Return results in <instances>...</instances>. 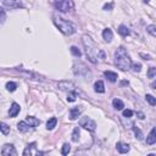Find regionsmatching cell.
Listing matches in <instances>:
<instances>
[{
    "instance_id": "obj_12",
    "label": "cell",
    "mask_w": 156,
    "mask_h": 156,
    "mask_svg": "<svg viewBox=\"0 0 156 156\" xmlns=\"http://www.w3.org/2000/svg\"><path fill=\"white\" fill-rule=\"evenodd\" d=\"M116 149L121 152V154H126V152H128L129 151V145L128 144H126V143H122V142H118L117 144H116Z\"/></svg>"
},
{
    "instance_id": "obj_26",
    "label": "cell",
    "mask_w": 156,
    "mask_h": 156,
    "mask_svg": "<svg viewBox=\"0 0 156 156\" xmlns=\"http://www.w3.org/2000/svg\"><path fill=\"white\" fill-rule=\"evenodd\" d=\"M16 88H17L16 83H14V82H8V83H6V89H8L9 91H15Z\"/></svg>"
},
{
    "instance_id": "obj_19",
    "label": "cell",
    "mask_w": 156,
    "mask_h": 156,
    "mask_svg": "<svg viewBox=\"0 0 156 156\" xmlns=\"http://www.w3.org/2000/svg\"><path fill=\"white\" fill-rule=\"evenodd\" d=\"M118 33H119L122 37H127V36H129V29H128L126 26L121 24V26L118 27Z\"/></svg>"
},
{
    "instance_id": "obj_14",
    "label": "cell",
    "mask_w": 156,
    "mask_h": 156,
    "mask_svg": "<svg viewBox=\"0 0 156 156\" xmlns=\"http://www.w3.org/2000/svg\"><path fill=\"white\" fill-rule=\"evenodd\" d=\"M17 128H18V131L20 132H22V133H26V132H28L30 128H32V127H30L29 126V124L26 122V121H22V122H20L18 124H17Z\"/></svg>"
},
{
    "instance_id": "obj_24",
    "label": "cell",
    "mask_w": 156,
    "mask_h": 156,
    "mask_svg": "<svg viewBox=\"0 0 156 156\" xmlns=\"http://www.w3.org/2000/svg\"><path fill=\"white\" fill-rule=\"evenodd\" d=\"M78 139H79V127H76L73 129V133H72V140L78 142Z\"/></svg>"
},
{
    "instance_id": "obj_21",
    "label": "cell",
    "mask_w": 156,
    "mask_h": 156,
    "mask_svg": "<svg viewBox=\"0 0 156 156\" xmlns=\"http://www.w3.org/2000/svg\"><path fill=\"white\" fill-rule=\"evenodd\" d=\"M56 123H57V119H56L55 117L50 118V119L48 121V123H46V128H48V129H53V128L56 126Z\"/></svg>"
},
{
    "instance_id": "obj_16",
    "label": "cell",
    "mask_w": 156,
    "mask_h": 156,
    "mask_svg": "<svg viewBox=\"0 0 156 156\" xmlns=\"http://www.w3.org/2000/svg\"><path fill=\"white\" fill-rule=\"evenodd\" d=\"M103 38L105 39V42H111V40H112L113 33H112V30H111L110 28L104 29V32H103Z\"/></svg>"
},
{
    "instance_id": "obj_30",
    "label": "cell",
    "mask_w": 156,
    "mask_h": 156,
    "mask_svg": "<svg viewBox=\"0 0 156 156\" xmlns=\"http://www.w3.org/2000/svg\"><path fill=\"white\" fill-rule=\"evenodd\" d=\"M156 76V68L155 67H150L149 71H148V77L149 78H154Z\"/></svg>"
},
{
    "instance_id": "obj_23",
    "label": "cell",
    "mask_w": 156,
    "mask_h": 156,
    "mask_svg": "<svg viewBox=\"0 0 156 156\" xmlns=\"http://www.w3.org/2000/svg\"><path fill=\"white\" fill-rule=\"evenodd\" d=\"M145 99H146V101H148L151 106H155V105H156V98H154L152 95L146 94V95H145Z\"/></svg>"
},
{
    "instance_id": "obj_31",
    "label": "cell",
    "mask_w": 156,
    "mask_h": 156,
    "mask_svg": "<svg viewBox=\"0 0 156 156\" xmlns=\"http://www.w3.org/2000/svg\"><path fill=\"white\" fill-rule=\"evenodd\" d=\"M133 129H134V133H135V135L138 137V139H143V134H142L140 129H139V128H137V127H134Z\"/></svg>"
},
{
    "instance_id": "obj_36",
    "label": "cell",
    "mask_w": 156,
    "mask_h": 156,
    "mask_svg": "<svg viewBox=\"0 0 156 156\" xmlns=\"http://www.w3.org/2000/svg\"><path fill=\"white\" fill-rule=\"evenodd\" d=\"M137 116H138V118L144 119V113H143V112H138V113H137Z\"/></svg>"
},
{
    "instance_id": "obj_33",
    "label": "cell",
    "mask_w": 156,
    "mask_h": 156,
    "mask_svg": "<svg viewBox=\"0 0 156 156\" xmlns=\"http://www.w3.org/2000/svg\"><path fill=\"white\" fill-rule=\"evenodd\" d=\"M132 66H133V70H134L135 72H139V71L142 70V65H140V64H133Z\"/></svg>"
},
{
    "instance_id": "obj_9",
    "label": "cell",
    "mask_w": 156,
    "mask_h": 156,
    "mask_svg": "<svg viewBox=\"0 0 156 156\" xmlns=\"http://www.w3.org/2000/svg\"><path fill=\"white\" fill-rule=\"evenodd\" d=\"M84 107L83 106H76V107H72L70 110V118L71 119H77L78 116H81V113L83 112Z\"/></svg>"
},
{
    "instance_id": "obj_39",
    "label": "cell",
    "mask_w": 156,
    "mask_h": 156,
    "mask_svg": "<svg viewBox=\"0 0 156 156\" xmlns=\"http://www.w3.org/2000/svg\"><path fill=\"white\" fill-rule=\"evenodd\" d=\"M143 2H144V3H149V2H150V0H143Z\"/></svg>"
},
{
    "instance_id": "obj_17",
    "label": "cell",
    "mask_w": 156,
    "mask_h": 156,
    "mask_svg": "<svg viewBox=\"0 0 156 156\" xmlns=\"http://www.w3.org/2000/svg\"><path fill=\"white\" fill-rule=\"evenodd\" d=\"M104 76L110 81V82H116L117 81V78H118V76H117V73H115V72H111V71H105L104 72Z\"/></svg>"
},
{
    "instance_id": "obj_8",
    "label": "cell",
    "mask_w": 156,
    "mask_h": 156,
    "mask_svg": "<svg viewBox=\"0 0 156 156\" xmlns=\"http://www.w3.org/2000/svg\"><path fill=\"white\" fill-rule=\"evenodd\" d=\"M3 4L10 9H20L23 6L22 0H3Z\"/></svg>"
},
{
    "instance_id": "obj_5",
    "label": "cell",
    "mask_w": 156,
    "mask_h": 156,
    "mask_svg": "<svg viewBox=\"0 0 156 156\" xmlns=\"http://www.w3.org/2000/svg\"><path fill=\"white\" fill-rule=\"evenodd\" d=\"M79 124H81V127H83V128H85L90 132H94L97 129V123L89 117H83L79 121Z\"/></svg>"
},
{
    "instance_id": "obj_27",
    "label": "cell",
    "mask_w": 156,
    "mask_h": 156,
    "mask_svg": "<svg viewBox=\"0 0 156 156\" xmlns=\"http://www.w3.org/2000/svg\"><path fill=\"white\" fill-rule=\"evenodd\" d=\"M148 32L151 34V36H154V37H156V26L155 24H150V26H148Z\"/></svg>"
},
{
    "instance_id": "obj_7",
    "label": "cell",
    "mask_w": 156,
    "mask_h": 156,
    "mask_svg": "<svg viewBox=\"0 0 156 156\" xmlns=\"http://www.w3.org/2000/svg\"><path fill=\"white\" fill-rule=\"evenodd\" d=\"M3 156H17V151L12 144H5L2 149Z\"/></svg>"
},
{
    "instance_id": "obj_25",
    "label": "cell",
    "mask_w": 156,
    "mask_h": 156,
    "mask_svg": "<svg viewBox=\"0 0 156 156\" xmlns=\"http://www.w3.org/2000/svg\"><path fill=\"white\" fill-rule=\"evenodd\" d=\"M76 98H77V91L76 90H73V91H70L68 93V95H67V101H75L76 100Z\"/></svg>"
},
{
    "instance_id": "obj_28",
    "label": "cell",
    "mask_w": 156,
    "mask_h": 156,
    "mask_svg": "<svg viewBox=\"0 0 156 156\" xmlns=\"http://www.w3.org/2000/svg\"><path fill=\"white\" fill-rule=\"evenodd\" d=\"M70 150H71V148H70V144H64V146H62V149H61V154L62 155H67L68 152H70Z\"/></svg>"
},
{
    "instance_id": "obj_10",
    "label": "cell",
    "mask_w": 156,
    "mask_h": 156,
    "mask_svg": "<svg viewBox=\"0 0 156 156\" xmlns=\"http://www.w3.org/2000/svg\"><path fill=\"white\" fill-rule=\"evenodd\" d=\"M59 88L61 90H70V91H72V90H75V84L72 82L65 81V82H60L59 83Z\"/></svg>"
},
{
    "instance_id": "obj_20",
    "label": "cell",
    "mask_w": 156,
    "mask_h": 156,
    "mask_svg": "<svg viewBox=\"0 0 156 156\" xmlns=\"http://www.w3.org/2000/svg\"><path fill=\"white\" fill-rule=\"evenodd\" d=\"M112 105H113V107H115L116 110H122V109L124 107L123 101H122V100H119V99H113Z\"/></svg>"
},
{
    "instance_id": "obj_22",
    "label": "cell",
    "mask_w": 156,
    "mask_h": 156,
    "mask_svg": "<svg viewBox=\"0 0 156 156\" xmlns=\"http://www.w3.org/2000/svg\"><path fill=\"white\" fill-rule=\"evenodd\" d=\"M0 128H2V132H3V134H9L10 133V127L8 126V124L5 123V122H2V124H0Z\"/></svg>"
},
{
    "instance_id": "obj_11",
    "label": "cell",
    "mask_w": 156,
    "mask_h": 156,
    "mask_svg": "<svg viewBox=\"0 0 156 156\" xmlns=\"http://www.w3.org/2000/svg\"><path fill=\"white\" fill-rule=\"evenodd\" d=\"M156 143V127H154L151 129V132L149 133V135L146 137V144L149 145H152Z\"/></svg>"
},
{
    "instance_id": "obj_13",
    "label": "cell",
    "mask_w": 156,
    "mask_h": 156,
    "mask_svg": "<svg viewBox=\"0 0 156 156\" xmlns=\"http://www.w3.org/2000/svg\"><path fill=\"white\" fill-rule=\"evenodd\" d=\"M20 111H21L20 105H18V104H16V103H14V104L11 105V107H10L9 115H10V117H16V116L20 113Z\"/></svg>"
},
{
    "instance_id": "obj_15",
    "label": "cell",
    "mask_w": 156,
    "mask_h": 156,
    "mask_svg": "<svg viewBox=\"0 0 156 156\" xmlns=\"http://www.w3.org/2000/svg\"><path fill=\"white\" fill-rule=\"evenodd\" d=\"M26 122H27L32 128L37 127L38 124L40 123V121H39V119H37V118H36V117H33V116H28V117L26 118Z\"/></svg>"
},
{
    "instance_id": "obj_38",
    "label": "cell",
    "mask_w": 156,
    "mask_h": 156,
    "mask_svg": "<svg viewBox=\"0 0 156 156\" xmlns=\"http://www.w3.org/2000/svg\"><path fill=\"white\" fill-rule=\"evenodd\" d=\"M151 88L156 89V82H152V83H151Z\"/></svg>"
},
{
    "instance_id": "obj_37",
    "label": "cell",
    "mask_w": 156,
    "mask_h": 156,
    "mask_svg": "<svg viewBox=\"0 0 156 156\" xmlns=\"http://www.w3.org/2000/svg\"><path fill=\"white\" fill-rule=\"evenodd\" d=\"M140 56H142V57H145V60H149V59H150V56H149V55H145V54H140Z\"/></svg>"
},
{
    "instance_id": "obj_4",
    "label": "cell",
    "mask_w": 156,
    "mask_h": 156,
    "mask_svg": "<svg viewBox=\"0 0 156 156\" xmlns=\"http://www.w3.org/2000/svg\"><path fill=\"white\" fill-rule=\"evenodd\" d=\"M55 8L61 12H68L72 11L75 8V4L72 0H55Z\"/></svg>"
},
{
    "instance_id": "obj_1",
    "label": "cell",
    "mask_w": 156,
    "mask_h": 156,
    "mask_svg": "<svg viewBox=\"0 0 156 156\" xmlns=\"http://www.w3.org/2000/svg\"><path fill=\"white\" fill-rule=\"evenodd\" d=\"M83 44L85 46V54L87 57L89 59L90 62L93 64H97L98 59L104 60L105 59V53L103 50H99L98 46L95 45V43L91 40V38L89 36H83Z\"/></svg>"
},
{
    "instance_id": "obj_29",
    "label": "cell",
    "mask_w": 156,
    "mask_h": 156,
    "mask_svg": "<svg viewBox=\"0 0 156 156\" xmlns=\"http://www.w3.org/2000/svg\"><path fill=\"white\" fill-rule=\"evenodd\" d=\"M71 53L75 55V56H77V57H79L82 54H81V51H79V49L77 48V46H71Z\"/></svg>"
},
{
    "instance_id": "obj_34",
    "label": "cell",
    "mask_w": 156,
    "mask_h": 156,
    "mask_svg": "<svg viewBox=\"0 0 156 156\" xmlns=\"http://www.w3.org/2000/svg\"><path fill=\"white\" fill-rule=\"evenodd\" d=\"M112 6H113L112 4H105V5H104V10H111Z\"/></svg>"
},
{
    "instance_id": "obj_6",
    "label": "cell",
    "mask_w": 156,
    "mask_h": 156,
    "mask_svg": "<svg viewBox=\"0 0 156 156\" xmlns=\"http://www.w3.org/2000/svg\"><path fill=\"white\" fill-rule=\"evenodd\" d=\"M43 152L37 150V143H30L27 145V148L23 151V156H28V155H42Z\"/></svg>"
},
{
    "instance_id": "obj_2",
    "label": "cell",
    "mask_w": 156,
    "mask_h": 156,
    "mask_svg": "<svg viewBox=\"0 0 156 156\" xmlns=\"http://www.w3.org/2000/svg\"><path fill=\"white\" fill-rule=\"evenodd\" d=\"M115 64L122 71H127L132 66V60L123 46H119L115 53Z\"/></svg>"
},
{
    "instance_id": "obj_3",
    "label": "cell",
    "mask_w": 156,
    "mask_h": 156,
    "mask_svg": "<svg viewBox=\"0 0 156 156\" xmlns=\"http://www.w3.org/2000/svg\"><path fill=\"white\" fill-rule=\"evenodd\" d=\"M53 18H54L55 26L60 29V32H62L65 36H71V34H73L76 32V27H75V24L72 22L62 18V17H60L57 15H55Z\"/></svg>"
},
{
    "instance_id": "obj_18",
    "label": "cell",
    "mask_w": 156,
    "mask_h": 156,
    "mask_svg": "<svg viewBox=\"0 0 156 156\" xmlns=\"http://www.w3.org/2000/svg\"><path fill=\"white\" fill-rule=\"evenodd\" d=\"M94 88H95V91H98V93H104L105 91V85H104V82L103 81L95 82Z\"/></svg>"
},
{
    "instance_id": "obj_35",
    "label": "cell",
    "mask_w": 156,
    "mask_h": 156,
    "mask_svg": "<svg viewBox=\"0 0 156 156\" xmlns=\"http://www.w3.org/2000/svg\"><path fill=\"white\" fill-rule=\"evenodd\" d=\"M2 23H4V21H5V11H4V9H2Z\"/></svg>"
},
{
    "instance_id": "obj_32",
    "label": "cell",
    "mask_w": 156,
    "mask_h": 156,
    "mask_svg": "<svg viewBox=\"0 0 156 156\" xmlns=\"http://www.w3.org/2000/svg\"><path fill=\"white\" fill-rule=\"evenodd\" d=\"M132 116H133V112H132L131 110H124V111H123V117L129 118V117H132Z\"/></svg>"
}]
</instances>
